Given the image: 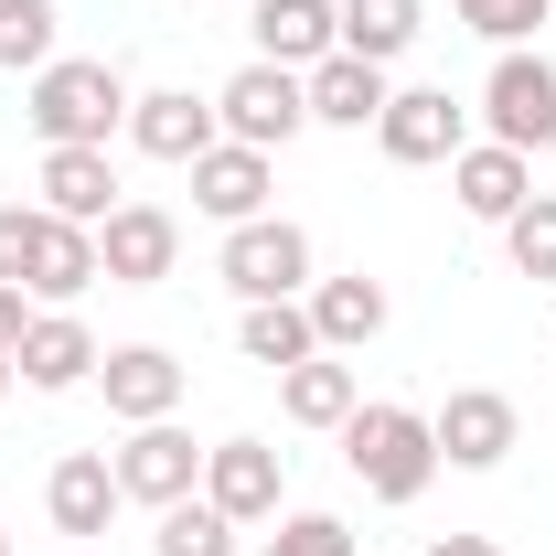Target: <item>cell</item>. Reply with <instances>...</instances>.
Instances as JSON below:
<instances>
[{"mask_svg": "<svg viewBox=\"0 0 556 556\" xmlns=\"http://www.w3.org/2000/svg\"><path fill=\"white\" fill-rule=\"evenodd\" d=\"M33 139L43 150H108V129H129V75L108 54H54L33 75Z\"/></svg>", "mask_w": 556, "mask_h": 556, "instance_id": "cell-1", "label": "cell"}, {"mask_svg": "<svg viewBox=\"0 0 556 556\" xmlns=\"http://www.w3.org/2000/svg\"><path fill=\"white\" fill-rule=\"evenodd\" d=\"M343 460H353V482L375 492V503H417V492L439 482V439H428V417L417 407H353L343 417Z\"/></svg>", "mask_w": 556, "mask_h": 556, "instance_id": "cell-2", "label": "cell"}, {"mask_svg": "<svg viewBox=\"0 0 556 556\" xmlns=\"http://www.w3.org/2000/svg\"><path fill=\"white\" fill-rule=\"evenodd\" d=\"M214 129L247 139V150H289V139L311 129V86H300L289 65H268V54H257V65L225 75V97H214Z\"/></svg>", "mask_w": 556, "mask_h": 556, "instance_id": "cell-3", "label": "cell"}, {"mask_svg": "<svg viewBox=\"0 0 556 556\" xmlns=\"http://www.w3.org/2000/svg\"><path fill=\"white\" fill-rule=\"evenodd\" d=\"M214 278H225L236 300H300V289H311V236H300L289 214L225 225V257H214Z\"/></svg>", "mask_w": 556, "mask_h": 556, "instance_id": "cell-4", "label": "cell"}, {"mask_svg": "<svg viewBox=\"0 0 556 556\" xmlns=\"http://www.w3.org/2000/svg\"><path fill=\"white\" fill-rule=\"evenodd\" d=\"M482 118H492V139L503 150H556V65L546 54H525V43H503V65L482 75Z\"/></svg>", "mask_w": 556, "mask_h": 556, "instance_id": "cell-5", "label": "cell"}, {"mask_svg": "<svg viewBox=\"0 0 556 556\" xmlns=\"http://www.w3.org/2000/svg\"><path fill=\"white\" fill-rule=\"evenodd\" d=\"M428 439H439V460L450 471H503L514 460V439H525V417L503 386H450V407L428 417Z\"/></svg>", "mask_w": 556, "mask_h": 556, "instance_id": "cell-6", "label": "cell"}, {"mask_svg": "<svg viewBox=\"0 0 556 556\" xmlns=\"http://www.w3.org/2000/svg\"><path fill=\"white\" fill-rule=\"evenodd\" d=\"M375 150H386V161H460V150H471V108H460V97H450V86H396V97H386V118H375Z\"/></svg>", "mask_w": 556, "mask_h": 556, "instance_id": "cell-7", "label": "cell"}, {"mask_svg": "<svg viewBox=\"0 0 556 556\" xmlns=\"http://www.w3.org/2000/svg\"><path fill=\"white\" fill-rule=\"evenodd\" d=\"M118 492L150 503V514H172V503L204 492V450H193L172 417H150V428H129V450H118Z\"/></svg>", "mask_w": 556, "mask_h": 556, "instance_id": "cell-8", "label": "cell"}, {"mask_svg": "<svg viewBox=\"0 0 556 556\" xmlns=\"http://www.w3.org/2000/svg\"><path fill=\"white\" fill-rule=\"evenodd\" d=\"M97 268L118 278V289H161V278L182 268V225L161 204H118L108 225H97Z\"/></svg>", "mask_w": 556, "mask_h": 556, "instance_id": "cell-9", "label": "cell"}, {"mask_svg": "<svg viewBox=\"0 0 556 556\" xmlns=\"http://www.w3.org/2000/svg\"><path fill=\"white\" fill-rule=\"evenodd\" d=\"M278 482H289V460H278L268 439H214L204 450V503L225 514V525H268Z\"/></svg>", "mask_w": 556, "mask_h": 556, "instance_id": "cell-10", "label": "cell"}, {"mask_svg": "<svg viewBox=\"0 0 556 556\" xmlns=\"http://www.w3.org/2000/svg\"><path fill=\"white\" fill-rule=\"evenodd\" d=\"M97 332L75 321V311H33V332H22V353H11V375L33 386V396H75V386H97Z\"/></svg>", "mask_w": 556, "mask_h": 556, "instance_id": "cell-11", "label": "cell"}, {"mask_svg": "<svg viewBox=\"0 0 556 556\" xmlns=\"http://www.w3.org/2000/svg\"><path fill=\"white\" fill-rule=\"evenodd\" d=\"M129 139L150 150V161H182V172H193L225 129H214V108L193 97V86H150V97H129Z\"/></svg>", "mask_w": 556, "mask_h": 556, "instance_id": "cell-12", "label": "cell"}, {"mask_svg": "<svg viewBox=\"0 0 556 556\" xmlns=\"http://www.w3.org/2000/svg\"><path fill=\"white\" fill-rule=\"evenodd\" d=\"M97 386H108V417L150 428V417H172V407H182V386H193V375H182V364H172L161 343H118L108 364H97Z\"/></svg>", "mask_w": 556, "mask_h": 556, "instance_id": "cell-13", "label": "cell"}, {"mask_svg": "<svg viewBox=\"0 0 556 556\" xmlns=\"http://www.w3.org/2000/svg\"><path fill=\"white\" fill-rule=\"evenodd\" d=\"M268 150H247V139H214L204 161H193V204L214 214V225H257L268 214Z\"/></svg>", "mask_w": 556, "mask_h": 556, "instance_id": "cell-14", "label": "cell"}, {"mask_svg": "<svg viewBox=\"0 0 556 556\" xmlns=\"http://www.w3.org/2000/svg\"><path fill=\"white\" fill-rule=\"evenodd\" d=\"M129 492H118V460L108 450H65L54 460V482H43V514H54V535H108V514H118Z\"/></svg>", "mask_w": 556, "mask_h": 556, "instance_id": "cell-15", "label": "cell"}, {"mask_svg": "<svg viewBox=\"0 0 556 556\" xmlns=\"http://www.w3.org/2000/svg\"><path fill=\"white\" fill-rule=\"evenodd\" d=\"M257 54L311 75L321 54H343V0H257Z\"/></svg>", "mask_w": 556, "mask_h": 556, "instance_id": "cell-16", "label": "cell"}, {"mask_svg": "<svg viewBox=\"0 0 556 556\" xmlns=\"http://www.w3.org/2000/svg\"><path fill=\"white\" fill-rule=\"evenodd\" d=\"M450 193H460V214L503 225L514 204H535V161H525V150H503V139H471V150L450 161Z\"/></svg>", "mask_w": 556, "mask_h": 556, "instance_id": "cell-17", "label": "cell"}, {"mask_svg": "<svg viewBox=\"0 0 556 556\" xmlns=\"http://www.w3.org/2000/svg\"><path fill=\"white\" fill-rule=\"evenodd\" d=\"M33 193H43V214H65V225H108L118 214V161L108 150H43Z\"/></svg>", "mask_w": 556, "mask_h": 556, "instance_id": "cell-18", "label": "cell"}, {"mask_svg": "<svg viewBox=\"0 0 556 556\" xmlns=\"http://www.w3.org/2000/svg\"><path fill=\"white\" fill-rule=\"evenodd\" d=\"M300 86H311V118H321V129H375V118H386V97H396L386 65H364V54H321Z\"/></svg>", "mask_w": 556, "mask_h": 556, "instance_id": "cell-19", "label": "cell"}, {"mask_svg": "<svg viewBox=\"0 0 556 556\" xmlns=\"http://www.w3.org/2000/svg\"><path fill=\"white\" fill-rule=\"evenodd\" d=\"M300 300H311V332H321V353H353V343H375V332H386V278H311V289H300Z\"/></svg>", "mask_w": 556, "mask_h": 556, "instance_id": "cell-20", "label": "cell"}, {"mask_svg": "<svg viewBox=\"0 0 556 556\" xmlns=\"http://www.w3.org/2000/svg\"><path fill=\"white\" fill-rule=\"evenodd\" d=\"M97 278H108V268H97V225H65V214H43V236H33V278H22V289L65 311V300H86Z\"/></svg>", "mask_w": 556, "mask_h": 556, "instance_id": "cell-21", "label": "cell"}, {"mask_svg": "<svg viewBox=\"0 0 556 556\" xmlns=\"http://www.w3.org/2000/svg\"><path fill=\"white\" fill-rule=\"evenodd\" d=\"M236 353H247V364H268V375L311 364V353H321V332H311V300H247V321H236Z\"/></svg>", "mask_w": 556, "mask_h": 556, "instance_id": "cell-22", "label": "cell"}, {"mask_svg": "<svg viewBox=\"0 0 556 556\" xmlns=\"http://www.w3.org/2000/svg\"><path fill=\"white\" fill-rule=\"evenodd\" d=\"M278 407H289V428H343V417L364 407V386H353V364L311 353V364H289V375H278Z\"/></svg>", "mask_w": 556, "mask_h": 556, "instance_id": "cell-23", "label": "cell"}, {"mask_svg": "<svg viewBox=\"0 0 556 556\" xmlns=\"http://www.w3.org/2000/svg\"><path fill=\"white\" fill-rule=\"evenodd\" d=\"M417 33H428V0H343V54L364 65H396Z\"/></svg>", "mask_w": 556, "mask_h": 556, "instance_id": "cell-24", "label": "cell"}, {"mask_svg": "<svg viewBox=\"0 0 556 556\" xmlns=\"http://www.w3.org/2000/svg\"><path fill=\"white\" fill-rule=\"evenodd\" d=\"M54 0H0V75H43L54 65Z\"/></svg>", "mask_w": 556, "mask_h": 556, "instance_id": "cell-25", "label": "cell"}, {"mask_svg": "<svg viewBox=\"0 0 556 556\" xmlns=\"http://www.w3.org/2000/svg\"><path fill=\"white\" fill-rule=\"evenodd\" d=\"M150 556H236V525H225V514H214L204 492H193V503H172V514H161Z\"/></svg>", "mask_w": 556, "mask_h": 556, "instance_id": "cell-26", "label": "cell"}, {"mask_svg": "<svg viewBox=\"0 0 556 556\" xmlns=\"http://www.w3.org/2000/svg\"><path fill=\"white\" fill-rule=\"evenodd\" d=\"M503 247H514V268L535 278V289H556V193H535V204L503 214Z\"/></svg>", "mask_w": 556, "mask_h": 556, "instance_id": "cell-27", "label": "cell"}, {"mask_svg": "<svg viewBox=\"0 0 556 556\" xmlns=\"http://www.w3.org/2000/svg\"><path fill=\"white\" fill-rule=\"evenodd\" d=\"M268 556H353V525L343 514H289L268 535Z\"/></svg>", "mask_w": 556, "mask_h": 556, "instance_id": "cell-28", "label": "cell"}, {"mask_svg": "<svg viewBox=\"0 0 556 556\" xmlns=\"http://www.w3.org/2000/svg\"><path fill=\"white\" fill-rule=\"evenodd\" d=\"M546 11H556V0H460V22H471V33H492V43H525Z\"/></svg>", "mask_w": 556, "mask_h": 556, "instance_id": "cell-29", "label": "cell"}, {"mask_svg": "<svg viewBox=\"0 0 556 556\" xmlns=\"http://www.w3.org/2000/svg\"><path fill=\"white\" fill-rule=\"evenodd\" d=\"M33 236H43V204H0V278L11 289L33 278Z\"/></svg>", "mask_w": 556, "mask_h": 556, "instance_id": "cell-30", "label": "cell"}, {"mask_svg": "<svg viewBox=\"0 0 556 556\" xmlns=\"http://www.w3.org/2000/svg\"><path fill=\"white\" fill-rule=\"evenodd\" d=\"M22 300H33V289H11V278H0V353H22V332H33V311H22Z\"/></svg>", "mask_w": 556, "mask_h": 556, "instance_id": "cell-31", "label": "cell"}, {"mask_svg": "<svg viewBox=\"0 0 556 556\" xmlns=\"http://www.w3.org/2000/svg\"><path fill=\"white\" fill-rule=\"evenodd\" d=\"M428 556H503V546H492V535H439Z\"/></svg>", "mask_w": 556, "mask_h": 556, "instance_id": "cell-32", "label": "cell"}, {"mask_svg": "<svg viewBox=\"0 0 556 556\" xmlns=\"http://www.w3.org/2000/svg\"><path fill=\"white\" fill-rule=\"evenodd\" d=\"M11 386H22V375H11V353H0V396H11Z\"/></svg>", "mask_w": 556, "mask_h": 556, "instance_id": "cell-33", "label": "cell"}, {"mask_svg": "<svg viewBox=\"0 0 556 556\" xmlns=\"http://www.w3.org/2000/svg\"><path fill=\"white\" fill-rule=\"evenodd\" d=\"M0 556H11V535H0Z\"/></svg>", "mask_w": 556, "mask_h": 556, "instance_id": "cell-34", "label": "cell"}]
</instances>
